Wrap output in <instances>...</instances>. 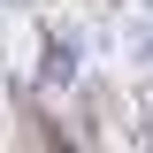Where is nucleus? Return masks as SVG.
<instances>
[{
    "mask_svg": "<svg viewBox=\"0 0 153 153\" xmlns=\"http://www.w3.org/2000/svg\"><path fill=\"white\" fill-rule=\"evenodd\" d=\"M138 8H146V16H153V0H138Z\"/></svg>",
    "mask_w": 153,
    "mask_h": 153,
    "instance_id": "obj_2",
    "label": "nucleus"
},
{
    "mask_svg": "<svg viewBox=\"0 0 153 153\" xmlns=\"http://www.w3.org/2000/svg\"><path fill=\"white\" fill-rule=\"evenodd\" d=\"M130 54H138V76H153V23L130 31Z\"/></svg>",
    "mask_w": 153,
    "mask_h": 153,
    "instance_id": "obj_1",
    "label": "nucleus"
}]
</instances>
